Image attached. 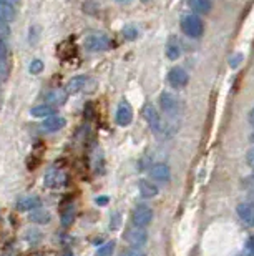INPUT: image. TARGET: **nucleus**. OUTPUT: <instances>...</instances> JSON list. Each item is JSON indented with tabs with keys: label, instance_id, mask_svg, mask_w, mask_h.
<instances>
[{
	"label": "nucleus",
	"instance_id": "obj_13",
	"mask_svg": "<svg viewBox=\"0 0 254 256\" xmlns=\"http://www.w3.org/2000/svg\"><path fill=\"white\" fill-rule=\"evenodd\" d=\"M166 57H168L170 60H178L181 57V44L180 40H178L176 35H170L168 42H166Z\"/></svg>",
	"mask_w": 254,
	"mask_h": 256
},
{
	"label": "nucleus",
	"instance_id": "obj_7",
	"mask_svg": "<svg viewBox=\"0 0 254 256\" xmlns=\"http://www.w3.org/2000/svg\"><path fill=\"white\" fill-rule=\"evenodd\" d=\"M141 115H143V118L148 122V125L153 128L155 132H161V128H163V124H161V118L158 115V110H156V106L153 104H145L143 105V110H141Z\"/></svg>",
	"mask_w": 254,
	"mask_h": 256
},
{
	"label": "nucleus",
	"instance_id": "obj_31",
	"mask_svg": "<svg viewBox=\"0 0 254 256\" xmlns=\"http://www.w3.org/2000/svg\"><path fill=\"white\" fill-rule=\"evenodd\" d=\"M245 188H246V192L251 194V196H254V175L248 176L245 180Z\"/></svg>",
	"mask_w": 254,
	"mask_h": 256
},
{
	"label": "nucleus",
	"instance_id": "obj_35",
	"mask_svg": "<svg viewBox=\"0 0 254 256\" xmlns=\"http://www.w3.org/2000/svg\"><path fill=\"white\" fill-rule=\"evenodd\" d=\"M0 2H3V4H8V5H12V7H15V5H18L20 0H0Z\"/></svg>",
	"mask_w": 254,
	"mask_h": 256
},
{
	"label": "nucleus",
	"instance_id": "obj_14",
	"mask_svg": "<svg viewBox=\"0 0 254 256\" xmlns=\"http://www.w3.org/2000/svg\"><path fill=\"white\" fill-rule=\"evenodd\" d=\"M40 203H42V202H40L38 196H33V194H30V196H25L22 200H18L17 210H20V212H32V210L40 206Z\"/></svg>",
	"mask_w": 254,
	"mask_h": 256
},
{
	"label": "nucleus",
	"instance_id": "obj_12",
	"mask_svg": "<svg viewBox=\"0 0 254 256\" xmlns=\"http://www.w3.org/2000/svg\"><path fill=\"white\" fill-rule=\"evenodd\" d=\"M150 176L153 178L155 182L166 183L170 180L171 173H170L168 165H165V163H156V165H153L150 168Z\"/></svg>",
	"mask_w": 254,
	"mask_h": 256
},
{
	"label": "nucleus",
	"instance_id": "obj_25",
	"mask_svg": "<svg viewBox=\"0 0 254 256\" xmlns=\"http://www.w3.org/2000/svg\"><path fill=\"white\" fill-rule=\"evenodd\" d=\"M113 248H115L113 242L101 244V246L98 248V252H96V256H111V253H113Z\"/></svg>",
	"mask_w": 254,
	"mask_h": 256
},
{
	"label": "nucleus",
	"instance_id": "obj_17",
	"mask_svg": "<svg viewBox=\"0 0 254 256\" xmlns=\"http://www.w3.org/2000/svg\"><path fill=\"white\" fill-rule=\"evenodd\" d=\"M67 92L65 90H62V88H55V90H52L50 94L47 95V102L50 105H63L65 102H67Z\"/></svg>",
	"mask_w": 254,
	"mask_h": 256
},
{
	"label": "nucleus",
	"instance_id": "obj_29",
	"mask_svg": "<svg viewBox=\"0 0 254 256\" xmlns=\"http://www.w3.org/2000/svg\"><path fill=\"white\" fill-rule=\"evenodd\" d=\"M245 256H254V236H250L245 246Z\"/></svg>",
	"mask_w": 254,
	"mask_h": 256
},
{
	"label": "nucleus",
	"instance_id": "obj_16",
	"mask_svg": "<svg viewBox=\"0 0 254 256\" xmlns=\"http://www.w3.org/2000/svg\"><path fill=\"white\" fill-rule=\"evenodd\" d=\"M138 188H140L141 196H145V198H155L156 194H158V186L148 180H140Z\"/></svg>",
	"mask_w": 254,
	"mask_h": 256
},
{
	"label": "nucleus",
	"instance_id": "obj_32",
	"mask_svg": "<svg viewBox=\"0 0 254 256\" xmlns=\"http://www.w3.org/2000/svg\"><path fill=\"white\" fill-rule=\"evenodd\" d=\"M7 55H8L7 45H5L3 40H0V60H7Z\"/></svg>",
	"mask_w": 254,
	"mask_h": 256
},
{
	"label": "nucleus",
	"instance_id": "obj_3",
	"mask_svg": "<svg viewBox=\"0 0 254 256\" xmlns=\"http://www.w3.org/2000/svg\"><path fill=\"white\" fill-rule=\"evenodd\" d=\"M160 106H161V110L170 116H176L180 114V100L173 94H170V92H163V94L160 95Z\"/></svg>",
	"mask_w": 254,
	"mask_h": 256
},
{
	"label": "nucleus",
	"instance_id": "obj_15",
	"mask_svg": "<svg viewBox=\"0 0 254 256\" xmlns=\"http://www.w3.org/2000/svg\"><path fill=\"white\" fill-rule=\"evenodd\" d=\"M86 82H88V78H86L85 75H77V76H73L72 80H68L67 86H65L67 90H65V92H67V94H78L80 90H83V88H85Z\"/></svg>",
	"mask_w": 254,
	"mask_h": 256
},
{
	"label": "nucleus",
	"instance_id": "obj_11",
	"mask_svg": "<svg viewBox=\"0 0 254 256\" xmlns=\"http://www.w3.org/2000/svg\"><path fill=\"white\" fill-rule=\"evenodd\" d=\"M236 212H238V216H240L248 226L254 228V203H250V202L240 203L236 208Z\"/></svg>",
	"mask_w": 254,
	"mask_h": 256
},
{
	"label": "nucleus",
	"instance_id": "obj_23",
	"mask_svg": "<svg viewBox=\"0 0 254 256\" xmlns=\"http://www.w3.org/2000/svg\"><path fill=\"white\" fill-rule=\"evenodd\" d=\"M121 34H123V37L126 40H136V38H138V30H136L133 25H126V27H123Z\"/></svg>",
	"mask_w": 254,
	"mask_h": 256
},
{
	"label": "nucleus",
	"instance_id": "obj_18",
	"mask_svg": "<svg viewBox=\"0 0 254 256\" xmlns=\"http://www.w3.org/2000/svg\"><path fill=\"white\" fill-rule=\"evenodd\" d=\"M30 115L35 116V118H47V116L55 115V108L52 105L43 104V105H38V106H35V108H32Z\"/></svg>",
	"mask_w": 254,
	"mask_h": 256
},
{
	"label": "nucleus",
	"instance_id": "obj_36",
	"mask_svg": "<svg viewBox=\"0 0 254 256\" xmlns=\"http://www.w3.org/2000/svg\"><path fill=\"white\" fill-rule=\"evenodd\" d=\"M248 120H250V124H251V125L254 126V108H253V110L250 112V116H248Z\"/></svg>",
	"mask_w": 254,
	"mask_h": 256
},
{
	"label": "nucleus",
	"instance_id": "obj_20",
	"mask_svg": "<svg viewBox=\"0 0 254 256\" xmlns=\"http://www.w3.org/2000/svg\"><path fill=\"white\" fill-rule=\"evenodd\" d=\"M15 17H17V12H15V7L8 4L0 2V20H5V22H13Z\"/></svg>",
	"mask_w": 254,
	"mask_h": 256
},
{
	"label": "nucleus",
	"instance_id": "obj_22",
	"mask_svg": "<svg viewBox=\"0 0 254 256\" xmlns=\"http://www.w3.org/2000/svg\"><path fill=\"white\" fill-rule=\"evenodd\" d=\"M73 218H75V210H73V206H68L62 213V224H63L65 228H68L70 224L73 223Z\"/></svg>",
	"mask_w": 254,
	"mask_h": 256
},
{
	"label": "nucleus",
	"instance_id": "obj_4",
	"mask_svg": "<svg viewBox=\"0 0 254 256\" xmlns=\"http://www.w3.org/2000/svg\"><path fill=\"white\" fill-rule=\"evenodd\" d=\"M125 240L131 244V246L140 248V246H143V244L146 243V240H148V233H146L145 228L136 226L135 224V226H130L128 230H126Z\"/></svg>",
	"mask_w": 254,
	"mask_h": 256
},
{
	"label": "nucleus",
	"instance_id": "obj_9",
	"mask_svg": "<svg viewBox=\"0 0 254 256\" xmlns=\"http://www.w3.org/2000/svg\"><path fill=\"white\" fill-rule=\"evenodd\" d=\"M168 82L171 86H175V88H183V86L188 85L190 76H188V74L181 68V66H173V68L168 72Z\"/></svg>",
	"mask_w": 254,
	"mask_h": 256
},
{
	"label": "nucleus",
	"instance_id": "obj_27",
	"mask_svg": "<svg viewBox=\"0 0 254 256\" xmlns=\"http://www.w3.org/2000/svg\"><path fill=\"white\" fill-rule=\"evenodd\" d=\"M10 35V24L5 20H0V38H7Z\"/></svg>",
	"mask_w": 254,
	"mask_h": 256
},
{
	"label": "nucleus",
	"instance_id": "obj_40",
	"mask_svg": "<svg viewBox=\"0 0 254 256\" xmlns=\"http://www.w3.org/2000/svg\"><path fill=\"white\" fill-rule=\"evenodd\" d=\"M63 256H73V254H72V253H65Z\"/></svg>",
	"mask_w": 254,
	"mask_h": 256
},
{
	"label": "nucleus",
	"instance_id": "obj_41",
	"mask_svg": "<svg viewBox=\"0 0 254 256\" xmlns=\"http://www.w3.org/2000/svg\"><path fill=\"white\" fill-rule=\"evenodd\" d=\"M141 2H145V4H146V2H150V0H141Z\"/></svg>",
	"mask_w": 254,
	"mask_h": 256
},
{
	"label": "nucleus",
	"instance_id": "obj_10",
	"mask_svg": "<svg viewBox=\"0 0 254 256\" xmlns=\"http://www.w3.org/2000/svg\"><path fill=\"white\" fill-rule=\"evenodd\" d=\"M65 125H67V120H65L63 116L52 115V116H47V118L43 120V124L40 125V128H42L43 132H47V133H53V132L62 130Z\"/></svg>",
	"mask_w": 254,
	"mask_h": 256
},
{
	"label": "nucleus",
	"instance_id": "obj_30",
	"mask_svg": "<svg viewBox=\"0 0 254 256\" xmlns=\"http://www.w3.org/2000/svg\"><path fill=\"white\" fill-rule=\"evenodd\" d=\"M120 256H146V253L141 248H131V250H126V252H123Z\"/></svg>",
	"mask_w": 254,
	"mask_h": 256
},
{
	"label": "nucleus",
	"instance_id": "obj_2",
	"mask_svg": "<svg viewBox=\"0 0 254 256\" xmlns=\"http://www.w3.org/2000/svg\"><path fill=\"white\" fill-rule=\"evenodd\" d=\"M111 47H113V42L105 34H90L88 37H85V48L90 52H103Z\"/></svg>",
	"mask_w": 254,
	"mask_h": 256
},
{
	"label": "nucleus",
	"instance_id": "obj_26",
	"mask_svg": "<svg viewBox=\"0 0 254 256\" xmlns=\"http://www.w3.org/2000/svg\"><path fill=\"white\" fill-rule=\"evenodd\" d=\"M82 7H83V12L90 14V15H95L96 12H98V10H96V8H98V5H96L95 2H90V0H88V2H83Z\"/></svg>",
	"mask_w": 254,
	"mask_h": 256
},
{
	"label": "nucleus",
	"instance_id": "obj_24",
	"mask_svg": "<svg viewBox=\"0 0 254 256\" xmlns=\"http://www.w3.org/2000/svg\"><path fill=\"white\" fill-rule=\"evenodd\" d=\"M28 70H30V74H32V75L42 74V72H43V62H42V60H38V58L32 60L30 65H28Z\"/></svg>",
	"mask_w": 254,
	"mask_h": 256
},
{
	"label": "nucleus",
	"instance_id": "obj_37",
	"mask_svg": "<svg viewBox=\"0 0 254 256\" xmlns=\"http://www.w3.org/2000/svg\"><path fill=\"white\" fill-rule=\"evenodd\" d=\"M106 202H108V200H106V198H100V200H96V203H100V204H105Z\"/></svg>",
	"mask_w": 254,
	"mask_h": 256
},
{
	"label": "nucleus",
	"instance_id": "obj_28",
	"mask_svg": "<svg viewBox=\"0 0 254 256\" xmlns=\"http://www.w3.org/2000/svg\"><path fill=\"white\" fill-rule=\"evenodd\" d=\"M7 75H8V64H7V60H0V82L7 80Z\"/></svg>",
	"mask_w": 254,
	"mask_h": 256
},
{
	"label": "nucleus",
	"instance_id": "obj_5",
	"mask_svg": "<svg viewBox=\"0 0 254 256\" xmlns=\"http://www.w3.org/2000/svg\"><path fill=\"white\" fill-rule=\"evenodd\" d=\"M131 220H133V223L136 226L146 228L151 223V220H153V212H151V208L148 204H138V206L133 210Z\"/></svg>",
	"mask_w": 254,
	"mask_h": 256
},
{
	"label": "nucleus",
	"instance_id": "obj_38",
	"mask_svg": "<svg viewBox=\"0 0 254 256\" xmlns=\"http://www.w3.org/2000/svg\"><path fill=\"white\" fill-rule=\"evenodd\" d=\"M116 2H118V4H130L131 0H116Z\"/></svg>",
	"mask_w": 254,
	"mask_h": 256
},
{
	"label": "nucleus",
	"instance_id": "obj_8",
	"mask_svg": "<svg viewBox=\"0 0 254 256\" xmlns=\"http://www.w3.org/2000/svg\"><path fill=\"white\" fill-rule=\"evenodd\" d=\"M115 118H116V124L120 126H126L131 124V120H133V108H131V105L126 100L120 102L118 108H116Z\"/></svg>",
	"mask_w": 254,
	"mask_h": 256
},
{
	"label": "nucleus",
	"instance_id": "obj_1",
	"mask_svg": "<svg viewBox=\"0 0 254 256\" xmlns=\"http://www.w3.org/2000/svg\"><path fill=\"white\" fill-rule=\"evenodd\" d=\"M181 30L183 34L188 35L191 38H200L203 32H205V25H203V20L195 14L185 15L181 18Z\"/></svg>",
	"mask_w": 254,
	"mask_h": 256
},
{
	"label": "nucleus",
	"instance_id": "obj_19",
	"mask_svg": "<svg viewBox=\"0 0 254 256\" xmlns=\"http://www.w3.org/2000/svg\"><path fill=\"white\" fill-rule=\"evenodd\" d=\"M193 12L196 14H210L211 12V2L210 0H188Z\"/></svg>",
	"mask_w": 254,
	"mask_h": 256
},
{
	"label": "nucleus",
	"instance_id": "obj_21",
	"mask_svg": "<svg viewBox=\"0 0 254 256\" xmlns=\"http://www.w3.org/2000/svg\"><path fill=\"white\" fill-rule=\"evenodd\" d=\"M50 213L47 212V210H43V208H35L32 213H30V220L35 223H50Z\"/></svg>",
	"mask_w": 254,
	"mask_h": 256
},
{
	"label": "nucleus",
	"instance_id": "obj_33",
	"mask_svg": "<svg viewBox=\"0 0 254 256\" xmlns=\"http://www.w3.org/2000/svg\"><path fill=\"white\" fill-rule=\"evenodd\" d=\"M241 60H243V55L241 54H236L235 57L230 58V65L233 66V68H236V66L241 64Z\"/></svg>",
	"mask_w": 254,
	"mask_h": 256
},
{
	"label": "nucleus",
	"instance_id": "obj_39",
	"mask_svg": "<svg viewBox=\"0 0 254 256\" xmlns=\"http://www.w3.org/2000/svg\"><path fill=\"white\" fill-rule=\"evenodd\" d=\"M250 140H251V142H253V143H254V133H253V135H251V136H250Z\"/></svg>",
	"mask_w": 254,
	"mask_h": 256
},
{
	"label": "nucleus",
	"instance_id": "obj_6",
	"mask_svg": "<svg viewBox=\"0 0 254 256\" xmlns=\"http://www.w3.org/2000/svg\"><path fill=\"white\" fill-rule=\"evenodd\" d=\"M43 183H45V186H48V188H62L65 183H67V175H65V172L60 170V168H50V170L45 173Z\"/></svg>",
	"mask_w": 254,
	"mask_h": 256
},
{
	"label": "nucleus",
	"instance_id": "obj_34",
	"mask_svg": "<svg viewBox=\"0 0 254 256\" xmlns=\"http://www.w3.org/2000/svg\"><path fill=\"white\" fill-rule=\"evenodd\" d=\"M246 163H248V165H250V166L253 168V170H254V146L251 148L250 152L246 153Z\"/></svg>",
	"mask_w": 254,
	"mask_h": 256
}]
</instances>
